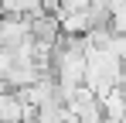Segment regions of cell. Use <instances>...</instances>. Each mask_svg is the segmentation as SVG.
Masks as SVG:
<instances>
[{
  "mask_svg": "<svg viewBox=\"0 0 126 123\" xmlns=\"http://www.w3.org/2000/svg\"><path fill=\"white\" fill-rule=\"evenodd\" d=\"M7 17H41L44 3L41 0H0Z\"/></svg>",
  "mask_w": 126,
  "mask_h": 123,
  "instance_id": "obj_1",
  "label": "cell"
}]
</instances>
